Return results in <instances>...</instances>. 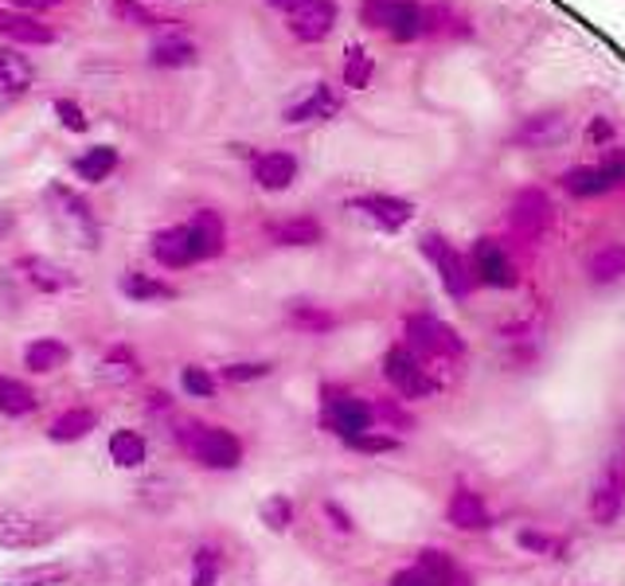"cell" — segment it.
I'll return each mask as SVG.
<instances>
[{
    "label": "cell",
    "instance_id": "1",
    "mask_svg": "<svg viewBox=\"0 0 625 586\" xmlns=\"http://www.w3.org/2000/svg\"><path fill=\"white\" fill-rule=\"evenodd\" d=\"M360 24L395 44H411L430 32V12L419 0H360Z\"/></svg>",
    "mask_w": 625,
    "mask_h": 586
},
{
    "label": "cell",
    "instance_id": "2",
    "mask_svg": "<svg viewBox=\"0 0 625 586\" xmlns=\"http://www.w3.org/2000/svg\"><path fill=\"white\" fill-rule=\"evenodd\" d=\"M407 348L419 356L422 368H426V363H454L461 352H466L458 333L449 325H442L438 316H426V313L407 321Z\"/></svg>",
    "mask_w": 625,
    "mask_h": 586
},
{
    "label": "cell",
    "instance_id": "3",
    "mask_svg": "<svg viewBox=\"0 0 625 586\" xmlns=\"http://www.w3.org/2000/svg\"><path fill=\"white\" fill-rule=\"evenodd\" d=\"M59 536L56 521H44L36 512L16 509V504H0V548L9 551H32L47 548Z\"/></svg>",
    "mask_w": 625,
    "mask_h": 586
},
{
    "label": "cell",
    "instance_id": "4",
    "mask_svg": "<svg viewBox=\"0 0 625 586\" xmlns=\"http://www.w3.org/2000/svg\"><path fill=\"white\" fill-rule=\"evenodd\" d=\"M184 446H188V454L207 469H235L243 462L239 438H235L231 430H219V427H188Z\"/></svg>",
    "mask_w": 625,
    "mask_h": 586
},
{
    "label": "cell",
    "instance_id": "5",
    "mask_svg": "<svg viewBox=\"0 0 625 586\" xmlns=\"http://www.w3.org/2000/svg\"><path fill=\"white\" fill-rule=\"evenodd\" d=\"M383 375H387V383L399 391L402 399H426V395L438 391V380L430 375V368H422V360L407 345L383 356Z\"/></svg>",
    "mask_w": 625,
    "mask_h": 586
},
{
    "label": "cell",
    "instance_id": "6",
    "mask_svg": "<svg viewBox=\"0 0 625 586\" xmlns=\"http://www.w3.org/2000/svg\"><path fill=\"white\" fill-rule=\"evenodd\" d=\"M422 254L434 262V271H438L449 298H469V289H473V271H469V262L461 259L442 235H426V239H422Z\"/></svg>",
    "mask_w": 625,
    "mask_h": 586
},
{
    "label": "cell",
    "instance_id": "7",
    "mask_svg": "<svg viewBox=\"0 0 625 586\" xmlns=\"http://www.w3.org/2000/svg\"><path fill=\"white\" fill-rule=\"evenodd\" d=\"M286 24H290V36L301 44H321L336 28V4L333 0H301L298 9L286 12Z\"/></svg>",
    "mask_w": 625,
    "mask_h": 586
},
{
    "label": "cell",
    "instance_id": "8",
    "mask_svg": "<svg viewBox=\"0 0 625 586\" xmlns=\"http://www.w3.org/2000/svg\"><path fill=\"white\" fill-rule=\"evenodd\" d=\"M469 271H473L477 282H485V286H496V289L516 286V266H513V259L504 254V247L496 239H477L473 242Z\"/></svg>",
    "mask_w": 625,
    "mask_h": 586
},
{
    "label": "cell",
    "instance_id": "9",
    "mask_svg": "<svg viewBox=\"0 0 625 586\" xmlns=\"http://www.w3.org/2000/svg\"><path fill=\"white\" fill-rule=\"evenodd\" d=\"M508 224L520 239H540L551 227V200L540 192V188H524L520 195L508 207Z\"/></svg>",
    "mask_w": 625,
    "mask_h": 586
},
{
    "label": "cell",
    "instance_id": "10",
    "mask_svg": "<svg viewBox=\"0 0 625 586\" xmlns=\"http://www.w3.org/2000/svg\"><path fill=\"white\" fill-rule=\"evenodd\" d=\"M325 422L336 430V434L345 438V442H352V438L368 434L375 422V410L368 407L364 399H356V395H333L325 407Z\"/></svg>",
    "mask_w": 625,
    "mask_h": 586
},
{
    "label": "cell",
    "instance_id": "11",
    "mask_svg": "<svg viewBox=\"0 0 625 586\" xmlns=\"http://www.w3.org/2000/svg\"><path fill=\"white\" fill-rule=\"evenodd\" d=\"M352 207L360 215H368L375 227L383 231H402V227L414 219V204L411 200H402V195H383V192H372V195H360L352 200Z\"/></svg>",
    "mask_w": 625,
    "mask_h": 586
},
{
    "label": "cell",
    "instance_id": "12",
    "mask_svg": "<svg viewBox=\"0 0 625 586\" xmlns=\"http://www.w3.org/2000/svg\"><path fill=\"white\" fill-rule=\"evenodd\" d=\"M563 137H567V118H563L560 110L532 113V118H524L513 133V141L520 150H548V145H555V141Z\"/></svg>",
    "mask_w": 625,
    "mask_h": 586
},
{
    "label": "cell",
    "instance_id": "13",
    "mask_svg": "<svg viewBox=\"0 0 625 586\" xmlns=\"http://www.w3.org/2000/svg\"><path fill=\"white\" fill-rule=\"evenodd\" d=\"M622 504H625V481L617 469H606L602 481L594 485V493H590V521L598 528H610V524L622 516Z\"/></svg>",
    "mask_w": 625,
    "mask_h": 586
},
{
    "label": "cell",
    "instance_id": "14",
    "mask_svg": "<svg viewBox=\"0 0 625 586\" xmlns=\"http://www.w3.org/2000/svg\"><path fill=\"white\" fill-rule=\"evenodd\" d=\"M336 113H340V94H336L328 83H317L301 103H293L290 110H286V121H290V125H301V121H328V118H336Z\"/></svg>",
    "mask_w": 625,
    "mask_h": 586
},
{
    "label": "cell",
    "instance_id": "15",
    "mask_svg": "<svg viewBox=\"0 0 625 586\" xmlns=\"http://www.w3.org/2000/svg\"><path fill=\"white\" fill-rule=\"evenodd\" d=\"M16 271L24 274V278H28L32 286L39 289V294H63V289L75 286V274L63 271V266H56L51 259H36V254L20 259V262H16Z\"/></svg>",
    "mask_w": 625,
    "mask_h": 586
},
{
    "label": "cell",
    "instance_id": "16",
    "mask_svg": "<svg viewBox=\"0 0 625 586\" xmlns=\"http://www.w3.org/2000/svg\"><path fill=\"white\" fill-rule=\"evenodd\" d=\"M254 180L266 192H286L298 180V157H290V153H262V157H254Z\"/></svg>",
    "mask_w": 625,
    "mask_h": 586
},
{
    "label": "cell",
    "instance_id": "17",
    "mask_svg": "<svg viewBox=\"0 0 625 586\" xmlns=\"http://www.w3.org/2000/svg\"><path fill=\"white\" fill-rule=\"evenodd\" d=\"M188 227V239H192V254H196V262L204 259H215V254L224 251V219L215 212H196V219Z\"/></svg>",
    "mask_w": 625,
    "mask_h": 586
},
{
    "label": "cell",
    "instance_id": "18",
    "mask_svg": "<svg viewBox=\"0 0 625 586\" xmlns=\"http://www.w3.org/2000/svg\"><path fill=\"white\" fill-rule=\"evenodd\" d=\"M446 516H449V524H454V528H461V531H481V528H489V509H485V501H481L477 493H469V489H458V493L449 497Z\"/></svg>",
    "mask_w": 625,
    "mask_h": 586
},
{
    "label": "cell",
    "instance_id": "19",
    "mask_svg": "<svg viewBox=\"0 0 625 586\" xmlns=\"http://www.w3.org/2000/svg\"><path fill=\"white\" fill-rule=\"evenodd\" d=\"M0 36L16 39V44H51L56 32L47 28V24H39L36 16H28V12L0 9Z\"/></svg>",
    "mask_w": 625,
    "mask_h": 586
},
{
    "label": "cell",
    "instance_id": "20",
    "mask_svg": "<svg viewBox=\"0 0 625 586\" xmlns=\"http://www.w3.org/2000/svg\"><path fill=\"white\" fill-rule=\"evenodd\" d=\"M563 188H567L570 195H582V200H590V195L614 192L617 184L602 165H579V168H567V172H563Z\"/></svg>",
    "mask_w": 625,
    "mask_h": 586
},
{
    "label": "cell",
    "instance_id": "21",
    "mask_svg": "<svg viewBox=\"0 0 625 586\" xmlns=\"http://www.w3.org/2000/svg\"><path fill=\"white\" fill-rule=\"evenodd\" d=\"M153 259L165 262V266H188V262H196L192 254V239H188V227H172V231H160L153 239Z\"/></svg>",
    "mask_w": 625,
    "mask_h": 586
},
{
    "label": "cell",
    "instance_id": "22",
    "mask_svg": "<svg viewBox=\"0 0 625 586\" xmlns=\"http://www.w3.org/2000/svg\"><path fill=\"white\" fill-rule=\"evenodd\" d=\"M113 168H118V150H110V145H94L75 160L79 180H86V184H103Z\"/></svg>",
    "mask_w": 625,
    "mask_h": 586
},
{
    "label": "cell",
    "instance_id": "23",
    "mask_svg": "<svg viewBox=\"0 0 625 586\" xmlns=\"http://www.w3.org/2000/svg\"><path fill=\"white\" fill-rule=\"evenodd\" d=\"M32 86V63L16 51H0V94H24Z\"/></svg>",
    "mask_w": 625,
    "mask_h": 586
},
{
    "label": "cell",
    "instance_id": "24",
    "mask_svg": "<svg viewBox=\"0 0 625 586\" xmlns=\"http://www.w3.org/2000/svg\"><path fill=\"white\" fill-rule=\"evenodd\" d=\"M98 427V419H94V410L86 407H75V410H67V415H59L56 422H51V442H79V438H86L91 430Z\"/></svg>",
    "mask_w": 625,
    "mask_h": 586
},
{
    "label": "cell",
    "instance_id": "25",
    "mask_svg": "<svg viewBox=\"0 0 625 586\" xmlns=\"http://www.w3.org/2000/svg\"><path fill=\"white\" fill-rule=\"evenodd\" d=\"M321 224L317 219H286V224H274L271 227V239L278 242V247H313V242H321Z\"/></svg>",
    "mask_w": 625,
    "mask_h": 586
},
{
    "label": "cell",
    "instance_id": "26",
    "mask_svg": "<svg viewBox=\"0 0 625 586\" xmlns=\"http://www.w3.org/2000/svg\"><path fill=\"white\" fill-rule=\"evenodd\" d=\"M71 360V348L63 345V340H36V345H28V352H24V363H28L32 372H59L63 363Z\"/></svg>",
    "mask_w": 625,
    "mask_h": 586
},
{
    "label": "cell",
    "instance_id": "27",
    "mask_svg": "<svg viewBox=\"0 0 625 586\" xmlns=\"http://www.w3.org/2000/svg\"><path fill=\"white\" fill-rule=\"evenodd\" d=\"M122 294L133 301H165V298H177V289L168 286V282H157L149 274H122Z\"/></svg>",
    "mask_w": 625,
    "mask_h": 586
},
{
    "label": "cell",
    "instance_id": "28",
    "mask_svg": "<svg viewBox=\"0 0 625 586\" xmlns=\"http://www.w3.org/2000/svg\"><path fill=\"white\" fill-rule=\"evenodd\" d=\"M36 410V391L28 383L0 375V415H32Z\"/></svg>",
    "mask_w": 625,
    "mask_h": 586
},
{
    "label": "cell",
    "instance_id": "29",
    "mask_svg": "<svg viewBox=\"0 0 625 586\" xmlns=\"http://www.w3.org/2000/svg\"><path fill=\"white\" fill-rule=\"evenodd\" d=\"M153 63L157 67H188V63H196V47L188 44L184 36H165L153 44Z\"/></svg>",
    "mask_w": 625,
    "mask_h": 586
},
{
    "label": "cell",
    "instance_id": "30",
    "mask_svg": "<svg viewBox=\"0 0 625 586\" xmlns=\"http://www.w3.org/2000/svg\"><path fill=\"white\" fill-rule=\"evenodd\" d=\"M110 457L118 462L122 469H137L145 462V438L137 430H118L110 438Z\"/></svg>",
    "mask_w": 625,
    "mask_h": 586
},
{
    "label": "cell",
    "instance_id": "31",
    "mask_svg": "<svg viewBox=\"0 0 625 586\" xmlns=\"http://www.w3.org/2000/svg\"><path fill=\"white\" fill-rule=\"evenodd\" d=\"M71 578V571L63 563H39V567H24V571H12L9 586H63Z\"/></svg>",
    "mask_w": 625,
    "mask_h": 586
},
{
    "label": "cell",
    "instance_id": "32",
    "mask_svg": "<svg viewBox=\"0 0 625 586\" xmlns=\"http://www.w3.org/2000/svg\"><path fill=\"white\" fill-rule=\"evenodd\" d=\"M590 278H594L598 286L625 278V247H602V251L590 259Z\"/></svg>",
    "mask_w": 625,
    "mask_h": 586
},
{
    "label": "cell",
    "instance_id": "33",
    "mask_svg": "<svg viewBox=\"0 0 625 586\" xmlns=\"http://www.w3.org/2000/svg\"><path fill=\"white\" fill-rule=\"evenodd\" d=\"M372 71H375V63L364 47H356V44L348 47L345 51V86L348 91H364V86L372 83Z\"/></svg>",
    "mask_w": 625,
    "mask_h": 586
},
{
    "label": "cell",
    "instance_id": "34",
    "mask_svg": "<svg viewBox=\"0 0 625 586\" xmlns=\"http://www.w3.org/2000/svg\"><path fill=\"white\" fill-rule=\"evenodd\" d=\"M290 321H293V325H301V328H309V333H325V328L336 325L333 313H325V309H317V306H309V301H293Z\"/></svg>",
    "mask_w": 625,
    "mask_h": 586
},
{
    "label": "cell",
    "instance_id": "35",
    "mask_svg": "<svg viewBox=\"0 0 625 586\" xmlns=\"http://www.w3.org/2000/svg\"><path fill=\"white\" fill-rule=\"evenodd\" d=\"M98 375H103V380H110V383H125V380H133V375H137V360H133L125 348H113L110 360L98 368Z\"/></svg>",
    "mask_w": 625,
    "mask_h": 586
},
{
    "label": "cell",
    "instance_id": "36",
    "mask_svg": "<svg viewBox=\"0 0 625 586\" xmlns=\"http://www.w3.org/2000/svg\"><path fill=\"white\" fill-rule=\"evenodd\" d=\"M262 521L271 524L274 531H286L293 524V504L286 497H271V501L262 504Z\"/></svg>",
    "mask_w": 625,
    "mask_h": 586
},
{
    "label": "cell",
    "instance_id": "37",
    "mask_svg": "<svg viewBox=\"0 0 625 586\" xmlns=\"http://www.w3.org/2000/svg\"><path fill=\"white\" fill-rule=\"evenodd\" d=\"M219 578V555L212 548L196 551V571H192V586H215Z\"/></svg>",
    "mask_w": 625,
    "mask_h": 586
},
{
    "label": "cell",
    "instance_id": "38",
    "mask_svg": "<svg viewBox=\"0 0 625 586\" xmlns=\"http://www.w3.org/2000/svg\"><path fill=\"white\" fill-rule=\"evenodd\" d=\"M113 16L118 20H130V24H141V28H157L160 20L153 16V12H145L137 4V0H118V4H113Z\"/></svg>",
    "mask_w": 625,
    "mask_h": 586
},
{
    "label": "cell",
    "instance_id": "39",
    "mask_svg": "<svg viewBox=\"0 0 625 586\" xmlns=\"http://www.w3.org/2000/svg\"><path fill=\"white\" fill-rule=\"evenodd\" d=\"M184 391L188 395H200V399H212L215 380L204 372V368H184Z\"/></svg>",
    "mask_w": 625,
    "mask_h": 586
},
{
    "label": "cell",
    "instance_id": "40",
    "mask_svg": "<svg viewBox=\"0 0 625 586\" xmlns=\"http://www.w3.org/2000/svg\"><path fill=\"white\" fill-rule=\"evenodd\" d=\"M262 375H271V363H227L224 368V380L231 383H251L262 380Z\"/></svg>",
    "mask_w": 625,
    "mask_h": 586
},
{
    "label": "cell",
    "instance_id": "41",
    "mask_svg": "<svg viewBox=\"0 0 625 586\" xmlns=\"http://www.w3.org/2000/svg\"><path fill=\"white\" fill-rule=\"evenodd\" d=\"M56 113H59V121H63L67 130H75V133L86 130V118H83V110H79V103H67V98H59Z\"/></svg>",
    "mask_w": 625,
    "mask_h": 586
},
{
    "label": "cell",
    "instance_id": "42",
    "mask_svg": "<svg viewBox=\"0 0 625 586\" xmlns=\"http://www.w3.org/2000/svg\"><path fill=\"white\" fill-rule=\"evenodd\" d=\"M348 446L364 450V454H383V450H395L399 442H395V438H380V434H360V438H352Z\"/></svg>",
    "mask_w": 625,
    "mask_h": 586
},
{
    "label": "cell",
    "instance_id": "43",
    "mask_svg": "<svg viewBox=\"0 0 625 586\" xmlns=\"http://www.w3.org/2000/svg\"><path fill=\"white\" fill-rule=\"evenodd\" d=\"M520 543L532 551H543V555H555V551H563L560 540H551V536H540V531H520Z\"/></svg>",
    "mask_w": 625,
    "mask_h": 586
},
{
    "label": "cell",
    "instance_id": "44",
    "mask_svg": "<svg viewBox=\"0 0 625 586\" xmlns=\"http://www.w3.org/2000/svg\"><path fill=\"white\" fill-rule=\"evenodd\" d=\"M375 419L392 422V427H411V415H407L399 403H380V407H375Z\"/></svg>",
    "mask_w": 625,
    "mask_h": 586
},
{
    "label": "cell",
    "instance_id": "45",
    "mask_svg": "<svg viewBox=\"0 0 625 586\" xmlns=\"http://www.w3.org/2000/svg\"><path fill=\"white\" fill-rule=\"evenodd\" d=\"M392 586H438V583H434V578H430L422 567H407V571H399V575L392 578Z\"/></svg>",
    "mask_w": 625,
    "mask_h": 586
},
{
    "label": "cell",
    "instance_id": "46",
    "mask_svg": "<svg viewBox=\"0 0 625 586\" xmlns=\"http://www.w3.org/2000/svg\"><path fill=\"white\" fill-rule=\"evenodd\" d=\"M602 168H606L610 177H614V184L622 188L625 184V150H610L606 160H602Z\"/></svg>",
    "mask_w": 625,
    "mask_h": 586
},
{
    "label": "cell",
    "instance_id": "47",
    "mask_svg": "<svg viewBox=\"0 0 625 586\" xmlns=\"http://www.w3.org/2000/svg\"><path fill=\"white\" fill-rule=\"evenodd\" d=\"M590 137H594L598 145H606V141L614 145V121H610V118H594V121H590Z\"/></svg>",
    "mask_w": 625,
    "mask_h": 586
},
{
    "label": "cell",
    "instance_id": "48",
    "mask_svg": "<svg viewBox=\"0 0 625 586\" xmlns=\"http://www.w3.org/2000/svg\"><path fill=\"white\" fill-rule=\"evenodd\" d=\"M442 586H473V578H469V575H466V571H461V567H454V571H449L446 578H442Z\"/></svg>",
    "mask_w": 625,
    "mask_h": 586
},
{
    "label": "cell",
    "instance_id": "49",
    "mask_svg": "<svg viewBox=\"0 0 625 586\" xmlns=\"http://www.w3.org/2000/svg\"><path fill=\"white\" fill-rule=\"evenodd\" d=\"M325 512H328V516H333L336 528H340V531H352V521H348V516H345V512H340V509H336V504H325Z\"/></svg>",
    "mask_w": 625,
    "mask_h": 586
},
{
    "label": "cell",
    "instance_id": "50",
    "mask_svg": "<svg viewBox=\"0 0 625 586\" xmlns=\"http://www.w3.org/2000/svg\"><path fill=\"white\" fill-rule=\"evenodd\" d=\"M12 4H20V9H51L59 0H12Z\"/></svg>",
    "mask_w": 625,
    "mask_h": 586
},
{
    "label": "cell",
    "instance_id": "51",
    "mask_svg": "<svg viewBox=\"0 0 625 586\" xmlns=\"http://www.w3.org/2000/svg\"><path fill=\"white\" fill-rule=\"evenodd\" d=\"M266 4H271V9H281V12H293L301 0H266Z\"/></svg>",
    "mask_w": 625,
    "mask_h": 586
},
{
    "label": "cell",
    "instance_id": "52",
    "mask_svg": "<svg viewBox=\"0 0 625 586\" xmlns=\"http://www.w3.org/2000/svg\"><path fill=\"white\" fill-rule=\"evenodd\" d=\"M9 227H12V215L0 212V235H9Z\"/></svg>",
    "mask_w": 625,
    "mask_h": 586
}]
</instances>
